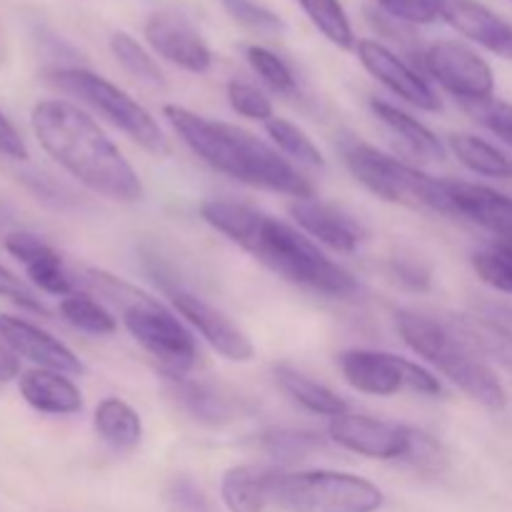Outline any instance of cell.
Returning a JSON list of instances; mask_svg holds the SVG:
<instances>
[{
	"mask_svg": "<svg viewBox=\"0 0 512 512\" xmlns=\"http://www.w3.org/2000/svg\"><path fill=\"white\" fill-rule=\"evenodd\" d=\"M355 53H358V60L363 63V68L378 83H383L390 93L398 95L400 100H405V103L418 110H428V113L443 110V103H440L433 85L418 70L410 68L398 53H393L388 45L365 38L355 43Z\"/></svg>",
	"mask_w": 512,
	"mask_h": 512,
	"instance_id": "4fadbf2b",
	"label": "cell"
},
{
	"mask_svg": "<svg viewBox=\"0 0 512 512\" xmlns=\"http://www.w3.org/2000/svg\"><path fill=\"white\" fill-rule=\"evenodd\" d=\"M290 215L298 223V228L315 243L335 250V253H353L363 243V228L353 215L343 213L330 203H320L315 198L293 200Z\"/></svg>",
	"mask_w": 512,
	"mask_h": 512,
	"instance_id": "d6986e66",
	"label": "cell"
},
{
	"mask_svg": "<svg viewBox=\"0 0 512 512\" xmlns=\"http://www.w3.org/2000/svg\"><path fill=\"white\" fill-rule=\"evenodd\" d=\"M93 428L98 438L115 450H130L143 440V420L138 410L120 398H103L95 405Z\"/></svg>",
	"mask_w": 512,
	"mask_h": 512,
	"instance_id": "d4e9b609",
	"label": "cell"
},
{
	"mask_svg": "<svg viewBox=\"0 0 512 512\" xmlns=\"http://www.w3.org/2000/svg\"><path fill=\"white\" fill-rule=\"evenodd\" d=\"M425 70L450 95L468 105L495 98V73L488 60L460 40H438L423 55Z\"/></svg>",
	"mask_w": 512,
	"mask_h": 512,
	"instance_id": "30bf717a",
	"label": "cell"
},
{
	"mask_svg": "<svg viewBox=\"0 0 512 512\" xmlns=\"http://www.w3.org/2000/svg\"><path fill=\"white\" fill-rule=\"evenodd\" d=\"M0 340L13 350L18 358L30 360L38 368L58 370L65 375H85V365L73 350L58 338L48 333V330L38 328V325L28 323L15 315L0 313Z\"/></svg>",
	"mask_w": 512,
	"mask_h": 512,
	"instance_id": "9a60e30c",
	"label": "cell"
},
{
	"mask_svg": "<svg viewBox=\"0 0 512 512\" xmlns=\"http://www.w3.org/2000/svg\"><path fill=\"white\" fill-rule=\"evenodd\" d=\"M48 80L60 93L70 95L78 103L88 105L90 110L103 115L110 125L123 130L135 145L148 150L150 155H155V158L170 155L168 138H165L158 120L153 118V113L145 105H140L133 95L125 93L123 88L110 83L108 78L88 68H55L50 70Z\"/></svg>",
	"mask_w": 512,
	"mask_h": 512,
	"instance_id": "ba28073f",
	"label": "cell"
},
{
	"mask_svg": "<svg viewBox=\"0 0 512 512\" xmlns=\"http://www.w3.org/2000/svg\"><path fill=\"white\" fill-rule=\"evenodd\" d=\"M60 318L68 325H73L75 330L88 335H113L118 330V323L110 315V310L103 303L93 298V295L85 293H73L68 298L60 300L58 305Z\"/></svg>",
	"mask_w": 512,
	"mask_h": 512,
	"instance_id": "83f0119b",
	"label": "cell"
},
{
	"mask_svg": "<svg viewBox=\"0 0 512 512\" xmlns=\"http://www.w3.org/2000/svg\"><path fill=\"white\" fill-rule=\"evenodd\" d=\"M393 268H395V275H398L400 283L410 285V288L425 290L430 285V270L423 268V265L403 260V263H395Z\"/></svg>",
	"mask_w": 512,
	"mask_h": 512,
	"instance_id": "b9f144b4",
	"label": "cell"
},
{
	"mask_svg": "<svg viewBox=\"0 0 512 512\" xmlns=\"http://www.w3.org/2000/svg\"><path fill=\"white\" fill-rule=\"evenodd\" d=\"M260 448L280 463H295V460H305L315 450L325 448V440L318 433H308V430H288V428H273L263 433L260 438Z\"/></svg>",
	"mask_w": 512,
	"mask_h": 512,
	"instance_id": "d6a6232c",
	"label": "cell"
},
{
	"mask_svg": "<svg viewBox=\"0 0 512 512\" xmlns=\"http://www.w3.org/2000/svg\"><path fill=\"white\" fill-rule=\"evenodd\" d=\"M343 155L350 175L375 198L403 205V208L453 215L443 178H433V175L423 173L373 145L360 143V140L345 145Z\"/></svg>",
	"mask_w": 512,
	"mask_h": 512,
	"instance_id": "8992f818",
	"label": "cell"
},
{
	"mask_svg": "<svg viewBox=\"0 0 512 512\" xmlns=\"http://www.w3.org/2000/svg\"><path fill=\"white\" fill-rule=\"evenodd\" d=\"M390 18L410 25H430L440 20L438 0H375Z\"/></svg>",
	"mask_w": 512,
	"mask_h": 512,
	"instance_id": "f35d334b",
	"label": "cell"
},
{
	"mask_svg": "<svg viewBox=\"0 0 512 512\" xmlns=\"http://www.w3.org/2000/svg\"><path fill=\"white\" fill-rule=\"evenodd\" d=\"M340 373L353 390L375 398H393L403 390L420 395H440L443 385L430 370L400 355L383 350L353 348L340 353Z\"/></svg>",
	"mask_w": 512,
	"mask_h": 512,
	"instance_id": "9c48e42d",
	"label": "cell"
},
{
	"mask_svg": "<svg viewBox=\"0 0 512 512\" xmlns=\"http://www.w3.org/2000/svg\"><path fill=\"white\" fill-rule=\"evenodd\" d=\"M0 298L10 300V303H15L18 308L30 310V313L48 315V308L40 303V298L33 293V288H30L23 278H18L13 270L3 268V265H0Z\"/></svg>",
	"mask_w": 512,
	"mask_h": 512,
	"instance_id": "ab89813d",
	"label": "cell"
},
{
	"mask_svg": "<svg viewBox=\"0 0 512 512\" xmlns=\"http://www.w3.org/2000/svg\"><path fill=\"white\" fill-rule=\"evenodd\" d=\"M3 245L23 265L30 283L38 290L48 295H58V298H68V295L78 293L73 275L65 268L60 253L53 245L45 243L43 238L33 233H10Z\"/></svg>",
	"mask_w": 512,
	"mask_h": 512,
	"instance_id": "ac0fdd59",
	"label": "cell"
},
{
	"mask_svg": "<svg viewBox=\"0 0 512 512\" xmlns=\"http://www.w3.org/2000/svg\"><path fill=\"white\" fill-rule=\"evenodd\" d=\"M145 40L150 48L173 63L175 68L185 70V73L203 75L208 73L213 65V53H210L208 43L203 35L198 33L193 23L185 18L183 13L173 8L155 10L148 20H145Z\"/></svg>",
	"mask_w": 512,
	"mask_h": 512,
	"instance_id": "7c38bea8",
	"label": "cell"
},
{
	"mask_svg": "<svg viewBox=\"0 0 512 512\" xmlns=\"http://www.w3.org/2000/svg\"><path fill=\"white\" fill-rule=\"evenodd\" d=\"M275 380H278L280 390L308 413L323 415V418H338V415L348 413V403L338 393L320 385L318 380L308 378L300 370L290 368V365H278Z\"/></svg>",
	"mask_w": 512,
	"mask_h": 512,
	"instance_id": "cb8c5ba5",
	"label": "cell"
},
{
	"mask_svg": "<svg viewBox=\"0 0 512 512\" xmlns=\"http://www.w3.org/2000/svg\"><path fill=\"white\" fill-rule=\"evenodd\" d=\"M275 468L268 465H235L225 470L220 483V498L228 512H265L268 508V488Z\"/></svg>",
	"mask_w": 512,
	"mask_h": 512,
	"instance_id": "7402d4cb",
	"label": "cell"
},
{
	"mask_svg": "<svg viewBox=\"0 0 512 512\" xmlns=\"http://www.w3.org/2000/svg\"><path fill=\"white\" fill-rule=\"evenodd\" d=\"M268 503L280 512H378L383 490L370 480L338 470H275Z\"/></svg>",
	"mask_w": 512,
	"mask_h": 512,
	"instance_id": "52a82bcc",
	"label": "cell"
},
{
	"mask_svg": "<svg viewBox=\"0 0 512 512\" xmlns=\"http://www.w3.org/2000/svg\"><path fill=\"white\" fill-rule=\"evenodd\" d=\"M480 355H493L500 365L512 370V330L488 318L465 320L458 330Z\"/></svg>",
	"mask_w": 512,
	"mask_h": 512,
	"instance_id": "1f68e13d",
	"label": "cell"
},
{
	"mask_svg": "<svg viewBox=\"0 0 512 512\" xmlns=\"http://www.w3.org/2000/svg\"><path fill=\"white\" fill-rule=\"evenodd\" d=\"M223 8L235 23L243 28L253 30L260 35H278L283 33L285 23L278 13L268 8V5L258 3V0H223Z\"/></svg>",
	"mask_w": 512,
	"mask_h": 512,
	"instance_id": "d590c367",
	"label": "cell"
},
{
	"mask_svg": "<svg viewBox=\"0 0 512 512\" xmlns=\"http://www.w3.org/2000/svg\"><path fill=\"white\" fill-rule=\"evenodd\" d=\"M80 283L120 305L128 333L163 368L168 378H185L195 368L198 343H195L193 333L165 305H160L158 300L150 298L135 285L123 283L103 270L88 268Z\"/></svg>",
	"mask_w": 512,
	"mask_h": 512,
	"instance_id": "277c9868",
	"label": "cell"
},
{
	"mask_svg": "<svg viewBox=\"0 0 512 512\" xmlns=\"http://www.w3.org/2000/svg\"><path fill=\"white\" fill-rule=\"evenodd\" d=\"M473 270L485 285L505 295H512V243H503L498 248L475 253Z\"/></svg>",
	"mask_w": 512,
	"mask_h": 512,
	"instance_id": "e575fe53",
	"label": "cell"
},
{
	"mask_svg": "<svg viewBox=\"0 0 512 512\" xmlns=\"http://www.w3.org/2000/svg\"><path fill=\"white\" fill-rule=\"evenodd\" d=\"M110 53H113L115 60L123 65L125 73L133 75L138 83L150 85V88H163L165 85L163 70L158 68L153 55H150L133 35L123 33V30L110 35Z\"/></svg>",
	"mask_w": 512,
	"mask_h": 512,
	"instance_id": "4dcf8cb0",
	"label": "cell"
},
{
	"mask_svg": "<svg viewBox=\"0 0 512 512\" xmlns=\"http://www.w3.org/2000/svg\"><path fill=\"white\" fill-rule=\"evenodd\" d=\"M20 378V358L0 340V383H13Z\"/></svg>",
	"mask_w": 512,
	"mask_h": 512,
	"instance_id": "7bdbcfd3",
	"label": "cell"
},
{
	"mask_svg": "<svg viewBox=\"0 0 512 512\" xmlns=\"http://www.w3.org/2000/svg\"><path fill=\"white\" fill-rule=\"evenodd\" d=\"M170 300H173V308L178 310L180 318L193 325L203 335L205 343L215 353L223 355L225 360H230V363H250L255 358L253 340L218 308H213V305L205 303L198 295L188 293V290H173Z\"/></svg>",
	"mask_w": 512,
	"mask_h": 512,
	"instance_id": "5bb4252c",
	"label": "cell"
},
{
	"mask_svg": "<svg viewBox=\"0 0 512 512\" xmlns=\"http://www.w3.org/2000/svg\"><path fill=\"white\" fill-rule=\"evenodd\" d=\"M395 328H398L403 343L418 358L433 365L470 400L495 410V413L508 408V393H505L503 383L465 335L455 333L448 325L423 313H415V310H398Z\"/></svg>",
	"mask_w": 512,
	"mask_h": 512,
	"instance_id": "3957f363",
	"label": "cell"
},
{
	"mask_svg": "<svg viewBox=\"0 0 512 512\" xmlns=\"http://www.w3.org/2000/svg\"><path fill=\"white\" fill-rule=\"evenodd\" d=\"M370 110L375 113V118L385 125L393 135H398L408 150L413 155H418L420 160H445V145L440 143L438 135L428 128L425 123H420L418 118H413L410 113H405L398 105L388 103V100H370Z\"/></svg>",
	"mask_w": 512,
	"mask_h": 512,
	"instance_id": "603a6c76",
	"label": "cell"
},
{
	"mask_svg": "<svg viewBox=\"0 0 512 512\" xmlns=\"http://www.w3.org/2000/svg\"><path fill=\"white\" fill-rule=\"evenodd\" d=\"M30 128L40 148L70 175L115 203H140L143 180L118 145L78 105L60 98L35 103Z\"/></svg>",
	"mask_w": 512,
	"mask_h": 512,
	"instance_id": "6da1fadb",
	"label": "cell"
},
{
	"mask_svg": "<svg viewBox=\"0 0 512 512\" xmlns=\"http://www.w3.org/2000/svg\"><path fill=\"white\" fill-rule=\"evenodd\" d=\"M328 438L338 448L370 460H408L415 428L370 418V415L345 413L330 418Z\"/></svg>",
	"mask_w": 512,
	"mask_h": 512,
	"instance_id": "8fae6325",
	"label": "cell"
},
{
	"mask_svg": "<svg viewBox=\"0 0 512 512\" xmlns=\"http://www.w3.org/2000/svg\"><path fill=\"white\" fill-rule=\"evenodd\" d=\"M448 150L458 158L460 165L475 175H485V178L510 180L512 178V158L495 148L488 140L478 138L473 133H453L448 135Z\"/></svg>",
	"mask_w": 512,
	"mask_h": 512,
	"instance_id": "4316f807",
	"label": "cell"
},
{
	"mask_svg": "<svg viewBox=\"0 0 512 512\" xmlns=\"http://www.w3.org/2000/svg\"><path fill=\"white\" fill-rule=\"evenodd\" d=\"M245 58H248L253 73L268 85L270 90L280 95H293L298 90V80H295L293 70L285 63L280 55H275L273 50L263 48V45H248L245 50Z\"/></svg>",
	"mask_w": 512,
	"mask_h": 512,
	"instance_id": "836d02e7",
	"label": "cell"
},
{
	"mask_svg": "<svg viewBox=\"0 0 512 512\" xmlns=\"http://www.w3.org/2000/svg\"><path fill=\"white\" fill-rule=\"evenodd\" d=\"M308 15L310 23L340 50H355V33L350 25L348 13L340 5V0H295Z\"/></svg>",
	"mask_w": 512,
	"mask_h": 512,
	"instance_id": "f1b7e54d",
	"label": "cell"
},
{
	"mask_svg": "<svg viewBox=\"0 0 512 512\" xmlns=\"http://www.w3.org/2000/svg\"><path fill=\"white\" fill-rule=\"evenodd\" d=\"M163 118L173 125L180 140L215 173L250 185V188L290 195L293 200L315 198L310 180L278 148L260 140L250 130L205 118L175 103L165 105Z\"/></svg>",
	"mask_w": 512,
	"mask_h": 512,
	"instance_id": "7a4b0ae2",
	"label": "cell"
},
{
	"mask_svg": "<svg viewBox=\"0 0 512 512\" xmlns=\"http://www.w3.org/2000/svg\"><path fill=\"white\" fill-rule=\"evenodd\" d=\"M468 108L483 128H488L495 138H500L505 145H510L512 148V105L510 103H503V100L493 98V100H485V103L468 105Z\"/></svg>",
	"mask_w": 512,
	"mask_h": 512,
	"instance_id": "74e56055",
	"label": "cell"
},
{
	"mask_svg": "<svg viewBox=\"0 0 512 512\" xmlns=\"http://www.w3.org/2000/svg\"><path fill=\"white\" fill-rule=\"evenodd\" d=\"M440 20L470 43L512 63V23L478 0H438Z\"/></svg>",
	"mask_w": 512,
	"mask_h": 512,
	"instance_id": "2e32d148",
	"label": "cell"
},
{
	"mask_svg": "<svg viewBox=\"0 0 512 512\" xmlns=\"http://www.w3.org/2000/svg\"><path fill=\"white\" fill-rule=\"evenodd\" d=\"M245 250L280 278L313 293L328 298H350L358 293V280L343 265L330 260L303 230L278 218L263 215L258 233Z\"/></svg>",
	"mask_w": 512,
	"mask_h": 512,
	"instance_id": "5b68a950",
	"label": "cell"
},
{
	"mask_svg": "<svg viewBox=\"0 0 512 512\" xmlns=\"http://www.w3.org/2000/svg\"><path fill=\"white\" fill-rule=\"evenodd\" d=\"M228 103L230 108L238 115L250 120H260V123H268L270 118H275L273 113V100L253 83H245V80L233 78L228 83Z\"/></svg>",
	"mask_w": 512,
	"mask_h": 512,
	"instance_id": "8d00e7d4",
	"label": "cell"
},
{
	"mask_svg": "<svg viewBox=\"0 0 512 512\" xmlns=\"http://www.w3.org/2000/svg\"><path fill=\"white\" fill-rule=\"evenodd\" d=\"M0 155L10 160H28V145L3 110H0Z\"/></svg>",
	"mask_w": 512,
	"mask_h": 512,
	"instance_id": "60d3db41",
	"label": "cell"
},
{
	"mask_svg": "<svg viewBox=\"0 0 512 512\" xmlns=\"http://www.w3.org/2000/svg\"><path fill=\"white\" fill-rule=\"evenodd\" d=\"M450 213L512 243V198L500 190L465 180H445Z\"/></svg>",
	"mask_w": 512,
	"mask_h": 512,
	"instance_id": "e0dca14e",
	"label": "cell"
},
{
	"mask_svg": "<svg viewBox=\"0 0 512 512\" xmlns=\"http://www.w3.org/2000/svg\"><path fill=\"white\" fill-rule=\"evenodd\" d=\"M173 380L175 403L205 425H225L233 423L243 415V400L225 388H215L210 383H198L188 378H170Z\"/></svg>",
	"mask_w": 512,
	"mask_h": 512,
	"instance_id": "44dd1931",
	"label": "cell"
},
{
	"mask_svg": "<svg viewBox=\"0 0 512 512\" xmlns=\"http://www.w3.org/2000/svg\"><path fill=\"white\" fill-rule=\"evenodd\" d=\"M20 395L33 410L45 415H75L83 410V393L58 370L33 368L18 378Z\"/></svg>",
	"mask_w": 512,
	"mask_h": 512,
	"instance_id": "ffe728a7",
	"label": "cell"
},
{
	"mask_svg": "<svg viewBox=\"0 0 512 512\" xmlns=\"http://www.w3.org/2000/svg\"><path fill=\"white\" fill-rule=\"evenodd\" d=\"M265 213L250 208V205L238 203V200H203L200 203V218L210 225L213 230L223 233L225 238L233 240L240 248H248L250 240L255 238L260 228V220Z\"/></svg>",
	"mask_w": 512,
	"mask_h": 512,
	"instance_id": "484cf974",
	"label": "cell"
},
{
	"mask_svg": "<svg viewBox=\"0 0 512 512\" xmlns=\"http://www.w3.org/2000/svg\"><path fill=\"white\" fill-rule=\"evenodd\" d=\"M265 130H268V138L273 140V148H278L288 160H295L300 165H310V168H323L325 165L323 153L313 143V138L303 128L290 123V120L270 118L265 123Z\"/></svg>",
	"mask_w": 512,
	"mask_h": 512,
	"instance_id": "f546056e",
	"label": "cell"
}]
</instances>
